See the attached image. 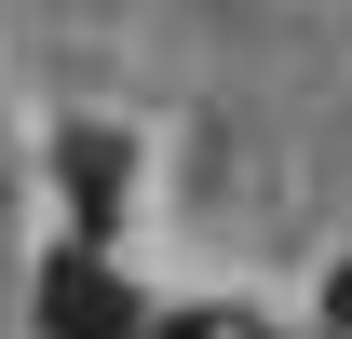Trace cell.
Segmentation results:
<instances>
[{
    "instance_id": "6da1fadb",
    "label": "cell",
    "mask_w": 352,
    "mask_h": 339,
    "mask_svg": "<svg viewBox=\"0 0 352 339\" xmlns=\"http://www.w3.org/2000/svg\"><path fill=\"white\" fill-rule=\"evenodd\" d=\"M122 326H135V298L109 285V271H95L82 245H68V258L41 271V339H122Z\"/></svg>"
},
{
    "instance_id": "7a4b0ae2",
    "label": "cell",
    "mask_w": 352,
    "mask_h": 339,
    "mask_svg": "<svg viewBox=\"0 0 352 339\" xmlns=\"http://www.w3.org/2000/svg\"><path fill=\"white\" fill-rule=\"evenodd\" d=\"M68 190H82V231H109L122 217V150L109 136H68Z\"/></svg>"
},
{
    "instance_id": "3957f363",
    "label": "cell",
    "mask_w": 352,
    "mask_h": 339,
    "mask_svg": "<svg viewBox=\"0 0 352 339\" xmlns=\"http://www.w3.org/2000/svg\"><path fill=\"white\" fill-rule=\"evenodd\" d=\"M149 339H244V326H217V312H163Z\"/></svg>"
}]
</instances>
